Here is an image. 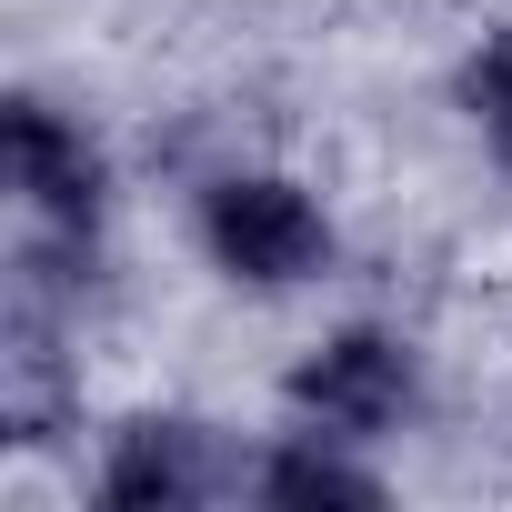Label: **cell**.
Wrapping results in <instances>:
<instances>
[{
  "label": "cell",
  "mask_w": 512,
  "mask_h": 512,
  "mask_svg": "<svg viewBox=\"0 0 512 512\" xmlns=\"http://www.w3.org/2000/svg\"><path fill=\"white\" fill-rule=\"evenodd\" d=\"M201 251L251 292H292V282L332 272V211L282 171H211L201 181Z\"/></svg>",
  "instance_id": "obj_1"
},
{
  "label": "cell",
  "mask_w": 512,
  "mask_h": 512,
  "mask_svg": "<svg viewBox=\"0 0 512 512\" xmlns=\"http://www.w3.org/2000/svg\"><path fill=\"white\" fill-rule=\"evenodd\" d=\"M251 452H231L211 422H181V412H141L111 432L101 472H91V502L101 512H201V502H231L251 492Z\"/></svg>",
  "instance_id": "obj_2"
},
{
  "label": "cell",
  "mask_w": 512,
  "mask_h": 512,
  "mask_svg": "<svg viewBox=\"0 0 512 512\" xmlns=\"http://www.w3.org/2000/svg\"><path fill=\"white\" fill-rule=\"evenodd\" d=\"M282 402H292V422H312V432L382 442V432L412 412V352H402L382 322H352V332H332V342H312V352L292 362Z\"/></svg>",
  "instance_id": "obj_3"
},
{
  "label": "cell",
  "mask_w": 512,
  "mask_h": 512,
  "mask_svg": "<svg viewBox=\"0 0 512 512\" xmlns=\"http://www.w3.org/2000/svg\"><path fill=\"white\" fill-rule=\"evenodd\" d=\"M81 412V372H71V342H61V312L21 282L11 312H0V442L11 452H41L61 442Z\"/></svg>",
  "instance_id": "obj_4"
},
{
  "label": "cell",
  "mask_w": 512,
  "mask_h": 512,
  "mask_svg": "<svg viewBox=\"0 0 512 512\" xmlns=\"http://www.w3.org/2000/svg\"><path fill=\"white\" fill-rule=\"evenodd\" d=\"M11 191L61 231V241H91V221H101V191H111V171H101V141L71 121V111H51V101H11Z\"/></svg>",
  "instance_id": "obj_5"
},
{
  "label": "cell",
  "mask_w": 512,
  "mask_h": 512,
  "mask_svg": "<svg viewBox=\"0 0 512 512\" xmlns=\"http://www.w3.org/2000/svg\"><path fill=\"white\" fill-rule=\"evenodd\" d=\"M251 502H282V512H322V502H352V512H372L382 502V472L372 462H352V442L342 432H282L272 452H262V472H251Z\"/></svg>",
  "instance_id": "obj_6"
},
{
  "label": "cell",
  "mask_w": 512,
  "mask_h": 512,
  "mask_svg": "<svg viewBox=\"0 0 512 512\" xmlns=\"http://www.w3.org/2000/svg\"><path fill=\"white\" fill-rule=\"evenodd\" d=\"M462 111L482 121V141H492V161L512 171V31H492L472 61H462Z\"/></svg>",
  "instance_id": "obj_7"
}]
</instances>
